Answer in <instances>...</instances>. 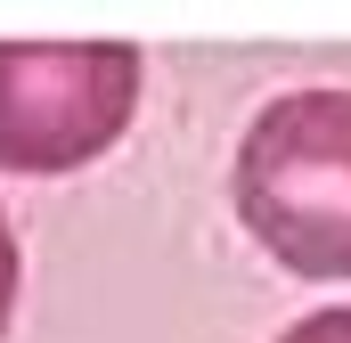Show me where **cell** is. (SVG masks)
<instances>
[{
	"label": "cell",
	"mask_w": 351,
	"mask_h": 343,
	"mask_svg": "<svg viewBox=\"0 0 351 343\" xmlns=\"http://www.w3.org/2000/svg\"><path fill=\"white\" fill-rule=\"evenodd\" d=\"M237 221L294 278H351V90H286L237 139Z\"/></svg>",
	"instance_id": "obj_1"
},
{
	"label": "cell",
	"mask_w": 351,
	"mask_h": 343,
	"mask_svg": "<svg viewBox=\"0 0 351 343\" xmlns=\"http://www.w3.org/2000/svg\"><path fill=\"white\" fill-rule=\"evenodd\" d=\"M139 115L131 41H0V172H82Z\"/></svg>",
	"instance_id": "obj_2"
},
{
	"label": "cell",
	"mask_w": 351,
	"mask_h": 343,
	"mask_svg": "<svg viewBox=\"0 0 351 343\" xmlns=\"http://www.w3.org/2000/svg\"><path fill=\"white\" fill-rule=\"evenodd\" d=\"M278 343H351V303H343V311H311V319H294Z\"/></svg>",
	"instance_id": "obj_3"
},
{
	"label": "cell",
	"mask_w": 351,
	"mask_h": 343,
	"mask_svg": "<svg viewBox=\"0 0 351 343\" xmlns=\"http://www.w3.org/2000/svg\"><path fill=\"white\" fill-rule=\"evenodd\" d=\"M16 278H25V261H16V229L0 213V335H8V311H16Z\"/></svg>",
	"instance_id": "obj_4"
}]
</instances>
